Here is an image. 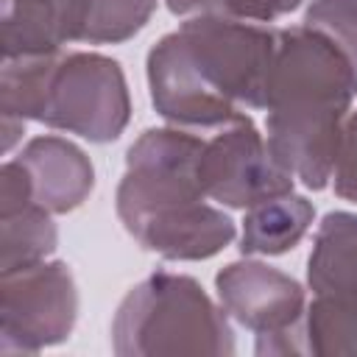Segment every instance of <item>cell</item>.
<instances>
[{
	"label": "cell",
	"instance_id": "obj_1",
	"mask_svg": "<svg viewBox=\"0 0 357 357\" xmlns=\"http://www.w3.org/2000/svg\"><path fill=\"white\" fill-rule=\"evenodd\" d=\"M279 31L245 20L198 14L148 53L153 109L173 126L212 128L265 109Z\"/></svg>",
	"mask_w": 357,
	"mask_h": 357
},
{
	"label": "cell",
	"instance_id": "obj_2",
	"mask_svg": "<svg viewBox=\"0 0 357 357\" xmlns=\"http://www.w3.org/2000/svg\"><path fill=\"white\" fill-rule=\"evenodd\" d=\"M357 98V64L310 25L279 31L268 75V148L307 190H324L349 109Z\"/></svg>",
	"mask_w": 357,
	"mask_h": 357
},
{
	"label": "cell",
	"instance_id": "obj_3",
	"mask_svg": "<svg viewBox=\"0 0 357 357\" xmlns=\"http://www.w3.org/2000/svg\"><path fill=\"white\" fill-rule=\"evenodd\" d=\"M201 148L204 139L181 128H148L126 153L117 218L165 259H209L234 240V220L206 204L198 181Z\"/></svg>",
	"mask_w": 357,
	"mask_h": 357
},
{
	"label": "cell",
	"instance_id": "obj_4",
	"mask_svg": "<svg viewBox=\"0 0 357 357\" xmlns=\"http://www.w3.org/2000/svg\"><path fill=\"white\" fill-rule=\"evenodd\" d=\"M0 112L78 134L89 142L117 139L131 117L120 64L100 53L8 59L0 73Z\"/></svg>",
	"mask_w": 357,
	"mask_h": 357
},
{
	"label": "cell",
	"instance_id": "obj_5",
	"mask_svg": "<svg viewBox=\"0 0 357 357\" xmlns=\"http://www.w3.org/2000/svg\"><path fill=\"white\" fill-rule=\"evenodd\" d=\"M112 349L120 357L234 354L226 310L184 273L156 271L134 284L112 321Z\"/></svg>",
	"mask_w": 357,
	"mask_h": 357
},
{
	"label": "cell",
	"instance_id": "obj_6",
	"mask_svg": "<svg viewBox=\"0 0 357 357\" xmlns=\"http://www.w3.org/2000/svg\"><path fill=\"white\" fill-rule=\"evenodd\" d=\"M312 304L301 321V351L357 354V215L329 212L307 259Z\"/></svg>",
	"mask_w": 357,
	"mask_h": 357
},
{
	"label": "cell",
	"instance_id": "obj_7",
	"mask_svg": "<svg viewBox=\"0 0 357 357\" xmlns=\"http://www.w3.org/2000/svg\"><path fill=\"white\" fill-rule=\"evenodd\" d=\"M0 351L33 354L64 343L78 318V290L64 262H36L0 282Z\"/></svg>",
	"mask_w": 357,
	"mask_h": 357
},
{
	"label": "cell",
	"instance_id": "obj_8",
	"mask_svg": "<svg viewBox=\"0 0 357 357\" xmlns=\"http://www.w3.org/2000/svg\"><path fill=\"white\" fill-rule=\"evenodd\" d=\"M220 307L257 335V354H298L304 321V287L257 259L226 265L215 276Z\"/></svg>",
	"mask_w": 357,
	"mask_h": 357
},
{
	"label": "cell",
	"instance_id": "obj_9",
	"mask_svg": "<svg viewBox=\"0 0 357 357\" xmlns=\"http://www.w3.org/2000/svg\"><path fill=\"white\" fill-rule=\"evenodd\" d=\"M198 181L206 198L231 209H251L268 198L293 192L296 178L273 159L268 142L245 114L204 142Z\"/></svg>",
	"mask_w": 357,
	"mask_h": 357
},
{
	"label": "cell",
	"instance_id": "obj_10",
	"mask_svg": "<svg viewBox=\"0 0 357 357\" xmlns=\"http://www.w3.org/2000/svg\"><path fill=\"white\" fill-rule=\"evenodd\" d=\"M14 162L25 173L31 201L50 215H67L78 209L95 187L89 156L61 137H33L14 156Z\"/></svg>",
	"mask_w": 357,
	"mask_h": 357
},
{
	"label": "cell",
	"instance_id": "obj_11",
	"mask_svg": "<svg viewBox=\"0 0 357 357\" xmlns=\"http://www.w3.org/2000/svg\"><path fill=\"white\" fill-rule=\"evenodd\" d=\"M315 206L296 192L268 198L245 212L240 251L257 257H276L296 248L310 231Z\"/></svg>",
	"mask_w": 357,
	"mask_h": 357
},
{
	"label": "cell",
	"instance_id": "obj_12",
	"mask_svg": "<svg viewBox=\"0 0 357 357\" xmlns=\"http://www.w3.org/2000/svg\"><path fill=\"white\" fill-rule=\"evenodd\" d=\"M0 229H3V237H0L3 273L47 259L59 243L56 223L50 220V212L42 209L39 204H25L20 209L0 212Z\"/></svg>",
	"mask_w": 357,
	"mask_h": 357
},
{
	"label": "cell",
	"instance_id": "obj_13",
	"mask_svg": "<svg viewBox=\"0 0 357 357\" xmlns=\"http://www.w3.org/2000/svg\"><path fill=\"white\" fill-rule=\"evenodd\" d=\"M167 8L178 17H229V20H257L273 22L290 11H296L304 0H165Z\"/></svg>",
	"mask_w": 357,
	"mask_h": 357
},
{
	"label": "cell",
	"instance_id": "obj_14",
	"mask_svg": "<svg viewBox=\"0 0 357 357\" xmlns=\"http://www.w3.org/2000/svg\"><path fill=\"white\" fill-rule=\"evenodd\" d=\"M304 25L326 33L357 64V0H312Z\"/></svg>",
	"mask_w": 357,
	"mask_h": 357
},
{
	"label": "cell",
	"instance_id": "obj_15",
	"mask_svg": "<svg viewBox=\"0 0 357 357\" xmlns=\"http://www.w3.org/2000/svg\"><path fill=\"white\" fill-rule=\"evenodd\" d=\"M332 181H335V192L343 201L357 204V109L346 117L337 156H335Z\"/></svg>",
	"mask_w": 357,
	"mask_h": 357
}]
</instances>
